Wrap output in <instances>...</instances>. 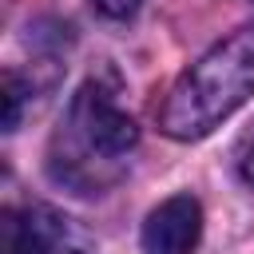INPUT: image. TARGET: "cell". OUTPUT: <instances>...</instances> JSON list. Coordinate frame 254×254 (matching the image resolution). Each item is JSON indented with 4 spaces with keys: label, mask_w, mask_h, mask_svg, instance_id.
<instances>
[{
    "label": "cell",
    "mask_w": 254,
    "mask_h": 254,
    "mask_svg": "<svg viewBox=\"0 0 254 254\" xmlns=\"http://www.w3.org/2000/svg\"><path fill=\"white\" fill-rule=\"evenodd\" d=\"M202 238V206L194 194H171L163 198L147 222H143V250L147 254H194Z\"/></svg>",
    "instance_id": "277c9868"
},
{
    "label": "cell",
    "mask_w": 254,
    "mask_h": 254,
    "mask_svg": "<svg viewBox=\"0 0 254 254\" xmlns=\"http://www.w3.org/2000/svg\"><path fill=\"white\" fill-rule=\"evenodd\" d=\"M135 143H139V127L119 107L115 87H107V79L91 75L71 95V107L56 131L52 175L83 194L99 190L103 183H111L119 175V167Z\"/></svg>",
    "instance_id": "6da1fadb"
},
{
    "label": "cell",
    "mask_w": 254,
    "mask_h": 254,
    "mask_svg": "<svg viewBox=\"0 0 254 254\" xmlns=\"http://www.w3.org/2000/svg\"><path fill=\"white\" fill-rule=\"evenodd\" d=\"M4 254H95V242L56 206H24L4 210Z\"/></svg>",
    "instance_id": "3957f363"
},
{
    "label": "cell",
    "mask_w": 254,
    "mask_h": 254,
    "mask_svg": "<svg viewBox=\"0 0 254 254\" xmlns=\"http://www.w3.org/2000/svg\"><path fill=\"white\" fill-rule=\"evenodd\" d=\"M254 95V28H242L198 56L159 107L163 135L190 143L222 127Z\"/></svg>",
    "instance_id": "7a4b0ae2"
},
{
    "label": "cell",
    "mask_w": 254,
    "mask_h": 254,
    "mask_svg": "<svg viewBox=\"0 0 254 254\" xmlns=\"http://www.w3.org/2000/svg\"><path fill=\"white\" fill-rule=\"evenodd\" d=\"M24 79L16 71H4V131H16L20 127V111H24Z\"/></svg>",
    "instance_id": "5b68a950"
},
{
    "label": "cell",
    "mask_w": 254,
    "mask_h": 254,
    "mask_svg": "<svg viewBox=\"0 0 254 254\" xmlns=\"http://www.w3.org/2000/svg\"><path fill=\"white\" fill-rule=\"evenodd\" d=\"M139 4H143V0H91V8H95V12H103V16H111V20L131 16Z\"/></svg>",
    "instance_id": "52a82bcc"
},
{
    "label": "cell",
    "mask_w": 254,
    "mask_h": 254,
    "mask_svg": "<svg viewBox=\"0 0 254 254\" xmlns=\"http://www.w3.org/2000/svg\"><path fill=\"white\" fill-rule=\"evenodd\" d=\"M234 171H238V179L254 190V123L238 135V143H234Z\"/></svg>",
    "instance_id": "8992f818"
}]
</instances>
